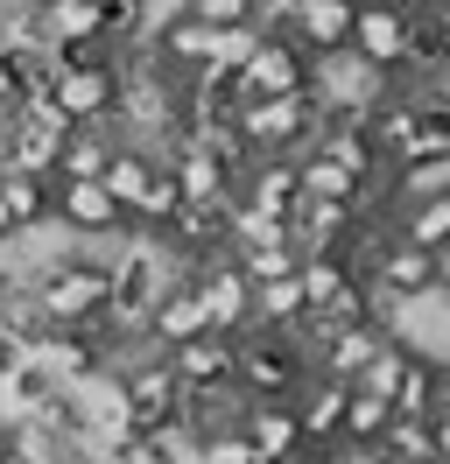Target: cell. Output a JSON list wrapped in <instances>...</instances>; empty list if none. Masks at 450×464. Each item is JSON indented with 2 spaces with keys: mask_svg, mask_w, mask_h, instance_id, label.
<instances>
[{
  "mask_svg": "<svg viewBox=\"0 0 450 464\" xmlns=\"http://www.w3.org/2000/svg\"><path fill=\"white\" fill-rule=\"evenodd\" d=\"M191 289H197V310H204V331H225V338L253 331V282L225 261V254L191 267Z\"/></svg>",
  "mask_w": 450,
  "mask_h": 464,
  "instance_id": "8",
  "label": "cell"
},
{
  "mask_svg": "<svg viewBox=\"0 0 450 464\" xmlns=\"http://www.w3.org/2000/svg\"><path fill=\"white\" fill-rule=\"evenodd\" d=\"M225 261L240 267L247 282H281V275H296V246H289V232H275V239H247V246H225Z\"/></svg>",
  "mask_w": 450,
  "mask_h": 464,
  "instance_id": "21",
  "label": "cell"
},
{
  "mask_svg": "<svg viewBox=\"0 0 450 464\" xmlns=\"http://www.w3.org/2000/svg\"><path fill=\"white\" fill-rule=\"evenodd\" d=\"M309 464H380V450H359V443H317V450H309Z\"/></svg>",
  "mask_w": 450,
  "mask_h": 464,
  "instance_id": "29",
  "label": "cell"
},
{
  "mask_svg": "<svg viewBox=\"0 0 450 464\" xmlns=\"http://www.w3.org/2000/svg\"><path fill=\"white\" fill-rule=\"evenodd\" d=\"M345 50L394 78L401 57H408V14H401V7H380V0H359V14H352V43H345Z\"/></svg>",
  "mask_w": 450,
  "mask_h": 464,
  "instance_id": "12",
  "label": "cell"
},
{
  "mask_svg": "<svg viewBox=\"0 0 450 464\" xmlns=\"http://www.w3.org/2000/svg\"><path fill=\"white\" fill-rule=\"evenodd\" d=\"M317 155H331L345 176H359V183H380L387 176V155H380V141H373V127L366 120H324L317 127Z\"/></svg>",
  "mask_w": 450,
  "mask_h": 464,
  "instance_id": "16",
  "label": "cell"
},
{
  "mask_svg": "<svg viewBox=\"0 0 450 464\" xmlns=\"http://www.w3.org/2000/svg\"><path fill=\"white\" fill-rule=\"evenodd\" d=\"M296 289H303V317H317V324H380L373 295H366V275L345 254H303Z\"/></svg>",
  "mask_w": 450,
  "mask_h": 464,
  "instance_id": "4",
  "label": "cell"
},
{
  "mask_svg": "<svg viewBox=\"0 0 450 464\" xmlns=\"http://www.w3.org/2000/svg\"><path fill=\"white\" fill-rule=\"evenodd\" d=\"M240 436L253 443V458H260V464L309 458L303 422H296V408H289V401H247V408H240Z\"/></svg>",
  "mask_w": 450,
  "mask_h": 464,
  "instance_id": "13",
  "label": "cell"
},
{
  "mask_svg": "<svg viewBox=\"0 0 450 464\" xmlns=\"http://www.w3.org/2000/svg\"><path fill=\"white\" fill-rule=\"evenodd\" d=\"M50 218L71 232V246H92V254H106L127 232V211L106 198L99 176H50Z\"/></svg>",
  "mask_w": 450,
  "mask_h": 464,
  "instance_id": "5",
  "label": "cell"
},
{
  "mask_svg": "<svg viewBox=\"0 0 450 464\" xmlns=\"http://www.w3.org/2000/svg\"><path fill=\"white\" fill-rule=\"evenodd\" d=\"M7 239H15V218H7V204H0V246H7Z\"/></svg>",
  "mask_w": 450,
  "mask_h": 464,
  "instance_id": "33",
  "label": "cell"
},
{
  "mask_svg": "<svg viewBox=\"0 0 450 464\" xmlns=\"http://www.w3.org/2000/svg\"><path fill=\"white\" fill-rule=\"evenodd\" d=\"M380 464H436V443H429V415H394L380 430Z\"/></svg>",
  "mask_w": 450,
  "mask_h": 464,
  "instance_id": "24",
  "label": "cell"
},
{
  "mask_svg": "<svg viewBox=\"0 0 450 464\" xmlns=\"http://www.w3.org/2000/svg\"><path fill=\"white\" fill-rule=\"evenodd\" d=\"M120 394H127V408H134V430H162V422H183V387H176V373H169L162 352L134 359V366L120 373Z\"/></svg>",
  "mask_w": 450,
  "mask_h": 464,
  "instance_id": "9",
  "label": "cell"
},
{
  "mask_svg": "<svg viewBox=\"0 0 450 464\" xmlns=\"http://www.w3.org/2000/svg\"><path fill=\"white\" fill-rule=\"evenodd\" d=\"M281 464H309V458H281Z\"/></svg>",
  "mask_w": 450,
  "mask_h": 464,
  "instance_id": "35",
  "label": "cell"
},
{
  "mask_svg": "<svg viewBox=\"0 0 450 464\" xmlns=\"http://www.w3.org/2000/svg\"><path fill=\"white\" fill-rule=\"evenodd\" d=\"M232 127H240L247 155H289V162H296V155L317 141L324 106H317L309 92H289V99H247V106L232 113Z\"/></svg>",
  "mask_w": 450,
  "mask_h": 464,
  "instance_id": "3",
  "label": "cell"
},
{
  "mask_svg": "<svg viewBox=\"0 0 450 464\" xmlns=\"http://www.w3.org/2000/svg\"><path fill=\"white\" fill-rule=\"evenodd\" d=\"M289 92H309V57L289 43V35L260 29V43L247 50V63L232 71V99H289Z\"/></svg>",
  "mask_w": 450,
  "mask_h": 464,
  "instance_id": "7",
  "label": "cell"
},
{
  "mask_svg": "<svg viewBox=\"0 0 450 464\" xmlns=\"http://www.w3.org/2000/svg\"><path fill=\"white\" fill-rule=\"evenodd\" d=\"M429 443H436V464H450V415H429Z\"/></svg>",
  "mask_w": 450,
  "mask_h": 464,
  "instance_id": "31",
  "label": "cell"
},
{
  "mask_svg": "<svg viewBox=\"0 0 450 464\" xmlns=\"http://www.w3.org/2000/svg\"><path fill=\"white\" fill-rule=\"evenodd\" d=\"M352 218H359V204L296 198V211H289V246H296V254H338L345 232H352Z\"/></svg>",
  "mask_w": 450,
  "mask_h": 464,
  "instance_id": "15",
  "label": "cell"
},
{
  "mask_svg": "<svg viewBox=\"0 0 450 464\" xmlns=\"http://www.w3.org/2000/svg\"><path fill=\"white\" fill-rule=\"evenodd\" d=\"M0 458H7V450H0Z\"/></svg>",
  "mask_w": 450,
  "mask_h": 464,
  "instance_id": "36",
  "label": "cell"
},
{
  "mask_svg": "<svg viewBox=\"0 0 450 464\" xmlns=\"http://www.w3.org/2000/svg\"><path fill=\"white\" fill-rule=\"evenodd\" d=\"M387 422H394V408L380 401V394H359V387H352V394H345V415H338V443H359V450H373Z\"/></svg>",
  "mask_w": 450,
  "mask_h": 464,
  "instance_id": "27",
  "label": "cell"
},
{
  "mask_svg": "<svg viewBox=\"0 0 450 464\" xmlns=\"http://www.w3.org/2000/svg\"><path fill=\"white\" fill-rule=\"evenodd\" d=\"M240 408H247V394H240L232 380L183 394V430H191V443H204V436H219V430H240Z\"/></svg>",
  "mask_w": 450,
  "mask_h": 464,
  "instance_id": "20",
  "label": "cell"
},
{
  "mask_svg": "<svg viewBox=\"0 0 450 464\" xmlns=\"http://www.w3.org/2000/svg\"><path fill=\"white\" fill-rule=\"evenodd\" d=\"M112 155V127H71L56 141V169L50 176H99Z\"/></svg>",
  "mask_w": 450,
  "mask_h": 464,
  "instance_id": "23",
  "label": "cell"
},
{
  "mask_svg": "<svg viewBox=\"0 0 450 464\" xmlns=\"http://www.w3.org/2000/svg\"><path fill=\"white\" fill-rule=\"evenodd\" d=\"M56 141H64V127H43V120H7V134H0V169H28V176H50L56 169Z\"/></svg>",
  "mask_w": 450,
  "mask_h": 464,
  "instance_id": "19",
  "label": "cell"
},
{
  "mask_svg": "<svg viewBox=\"0 0 450 464\" xmlns=\"http://www.w3.org/2000/svg\"><path fill=\"white\" fill-rule=\"evenodd\" d=\"M268 7H275V0H183L176 14H191L204 29H260Z\"/></svg>",
  "mask_w": 450,
  "mask_h": 464,
  "instance_id": "28",
  "label": "cell"
},
{
  "mask_svg": "<svg viewBox=\"0 0 450 464\" xmlns=\"http://www.w3.org/2000/svg\"><path fill=\"white\" fill-rule=\"evenodd\" d=\"M296 198H303V176H296L289 155H253L247 169H240V183H232V204H247L260 218H281V226H289Z\"/></svg>",
  "mask_w": 450,
  "mask_h": 464,
  "instance_id": "10",
  "label": "cell"
},
{
  "mask_svg": "<svg viewBox=\"0 0 450 464\" xmlns=\"http://www.w3.org/2000/svg\"><path fill=\"white\" fill-rule=\"evenodd\" d=\"M289 324H303V289H296V275L253 282V331H289Z\"/></svg>",
  "mask_w": 450,
  "mask_h": 464,
  "instance_id": "26",
  "label": "cell"
},
{
  "mask_svg": "<svg viewBox=\"0 0 450 464\" xmlns=\"http://www.w3.org/2000/svg\"><path fill=\"white\" fill-rule=\"evenodd\" d=\"M162 162H169V176H176V198H183V204L232 211V183H240V176L225 169L219 155H204L197 141H169V148H162Z\"/></svg>",
  "mask_w": 450,
  "mask_h": 464,
  "instance_id": "11",
  "label": "cell"
},
{
  "mask_svg": "<svg viewBox=\"0 0 450 464\" xmlns=\"http://www.w3.org/2000/svg\"><path fill=\"white\" fill-rule=\"evenodd\" d=\"M352 14H359V0H275L260 29L289 35L303 57H331L352 43Z\"/></svg>",
  "mask_w": 450,
  "mask_h": 464,
  "instance_id": "6",
  "label": "cell"
},
{
  "mask_svg": "<svg viewBox=\"0 0 450 464\" xmlns=\"http://www.w3.org/2000/svg\"><path fill=\"white\" fill-rule=\"evenodd\" d=\"M0 204H7V218H15V232H22V226H43V218H50V176H28V169H0Z\"/></svg>",
  "mask_w": 450,
  "mask_h": 464,
  "instance_id": "25",
  "label": "cell"
},
{
  "mask_svg": "<svg viewBox=\"0 0 450 464\" xmlns=\"http://www.w3.org/2000/svg\"><path fill=\"white\" fill-rule=\"evenodd\" d=\"M429 415H450V359H436V401H429Z\"/></svg>",
  "mask_w": 450,
  "mask_h": 464,
  "instance_id": "32",
  "label": "cell"
},
{
  "mask_svg": "<svg viewBox=\"0 0 450 464\" xmlns=\"http://www.w3.org/2000/svg\"><path fill=\"white\" fill-rule=\"evenodd\" d=\"M345 394H352V380H324V373H309L303 380V394H296V422H303V443L317 450V443H331L338 436V415H345Z\"/></svg>",
  "mask_w": 450,
  "mask_h": 464,
  "instance_id": "18",
  "label": "cell"
},
{
  "mask_svg": "<svg viewBox=\"0 0 450 464\" xmlns=\"http://www.w3.org/2000/svg\"><path fill=\"white\" fill-rule=\"evenodd\" d=\"M28 289H35V303H43V324H50V331H92V324L106 317V303H112L106 254L71 246V254H56Z\"/></svg>",
  "mask_w": 450,
  "mask_h": 464,
  "instance_id": "1",
  "label": "cell"
},
{
  "mask_svg": "<svg viewBox=\"0 0 450 464\" xmlns=\"http://www.w3.org/2000/svg\"><path fill=\"white\" fill-rule=\"evenodd\" d=\"M422 7H436V14H450V0H422Z\"/></svg>",
  "mask_w": 450,
  "mask_h": 464,
  "instance_id": "34",
  "label": "cell"
},
{
  "mask_svg": "<svg viewBox=\"0 0 450 464\" xmlns=\"http://www.w3.org/2000/svg\"><path fill=\"white\" fill-rule=\"evenodd\" d=\"M28 366H43L56 387H78V380L106 373V359H99V338H92V331H43V338L28 345Z\"/></svg>",
  "mask_w": 450,
  "mask_h": 464,
  "instance_id": "14",
  "label": "cell"
},
{
  "mask_svg": "<svg viewBox=\"0 0 450 464\" xmlns=\"http://www.w3.org/2000/svg\"><path fill=\"white\" fill-rule=\"evenodd\" d=\"M232 345L240 338H225V331H197V338H183V345H169V373H176V387L183 394H197V387H219V380H232Z\"/></svg>",
  "mask_w": 450,
  "mask_h": 464,
  "instance_id": "17",
  "label": "cell"
},
{
  "mask_svg": "<svg viewBox=\"0 0 450 464\" xmlns=\"http://www.w3.org/2000/svg\"><path fill=\"white\" fill-rule=\"evenodd\" d=\"M429 401H436V352H416V345H408L387 408H394V415H429Z\"/></svg>",
  "mask_w": 450,
  "mask_h": 464,
  "instance_id": "22",
  "label": "cell"
},
{
  "mask_svg": "<svg viewBox=\"0 0 450 464\" xmlns=\"http://www.w3.org/2000/svg\"><path fill=\"white\" fill-rule=\"evenodd\" d=\"M303 380H309V359L281 331H240V345H232V387L247 401H296Z\"/></svg>",
  "mask_w": 450,
  "mask_h": 464,
  "instance_id": "2",
  "label": "cell"
},
{
  "mask_svg": "<svg viewBox=\"0 0 450 464\" xmlns=\"http://www.w3.org/2000/svg\"><path fill=\"white\" fill-rule=\"evenodd\" d=\"M22 366H28V345H22V338H7V331H0V380H7V373H22Z\"/></svg>",
  "mask_w": 450,
  "mask_h": 464,
  "instance_id": "30",
  "label": "cell"
}]
</instances>
